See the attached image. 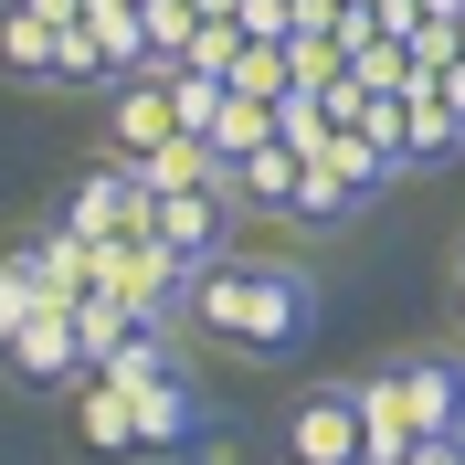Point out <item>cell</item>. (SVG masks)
<instances>
[{
  "instance_id": "cell-17",
  "label": "cell",
  "mask_w": 465,
  "mask_h": 465,
  "mask_svg": "<svg viewBox=\"0 0 465 465\" xmlns=\"http://www.w3.org/2000/svg\"><path fill=\"white\" fill-rule=\"evenodd\" d=\"M360 191H349L339 170H328V159H307V180H296V202H286V223H307V232H339V223H360Z\"/></svg>"
},
{
  "instance_id": "cell-21",
  "label": "cell",
  "mask_w": 465,
  "mask_h": 465,
  "mask_svg": "<svg viewBox=\"0 0 465 465\" xmlns=\"http://www.w3.org/2000/svg\"><path fill=\"white\" fill-rule=\"evenodd\" d=\"M349 85H360V95H402L412 85V43H402V32H371V43L349 54Z\"/></svg>"
},
{
  "instance_id": "cell-19",
  "label": "cell",
  "mask_w": 465,
  "mask_h": 465,
  "mask_svg": "<svg viewBox=\"0 0 465 465\" xmlns=\"http://www.w3.org/2000/svg\"><path fill=\"white\" fill-rule=\"evenodd\" d=\"M159 371H180V360H170V328H127V339L95 360V381H116V391H148Z\"/></svg>"
},
{
  "instance_id": "cell-7",
  "label": "cell",
  "mask_w": 465,
  "mask_h": 465,
  "mask_svg": "<svg viewBox=\"0 0 465 465\" xmlns=\"http://www.w3.org/2000/svg\"><path fill=\"white\" fill-rule=\"evenodd\" d=\"M148 232H159V243H170V254L202 275V264H223V254H232V191H212V180H202V191H159Z\"/></svg>"
},
{
  "instance_id": "cell-6",
  "label": "cell",
  "mask_w": 465,
  "mask_h": 465,
  "mask_svg": "<svg viewBox=\"0 0 465 465\" xmlns=\"http://www.w3.org/2000/svg\"><path fill=\"white\" fill-rule=\"evenodd\" d=\"M0 371L22 381V391H74V381L95 371L85 349H74V307H43L32 328H11V339H0Z\"/></svg>"
},
{
  "instance_id": "cell-23",
  "label": "cell",
  "mask_w": 465,
  "mask_h": 465,
  "mask_svg": "<svg viewBox=\"0 0 465 465\" xmlns=\"http://www.w3.org/2000/svg\"><path fill=\"white\" fill-rule=\"evenodd\" d=\"M275 138H286L296 159H318V148H328V106H318V85H286V95H275Z\"/></svg>"
},
{
  "instance_id": "cell-24",
  "label": "cell",
  "mask_w": 465,
  "mask_h": 465,
  "mask_svg": "<svg viewBox=\"0 0 465 465\" xmlns=\"http://www.w3.org/2000/svg\"><path fill=\"white\" fill-rule=\"evenodd\" d=\"M286 85H296V74H286V43H243V54H232V95H264V106H275Z\"/></svg>"
},
{
  "instance_id": "cell-11",
  "label": "cell",
  "mask_w": 465,
  "mask_h": 465,
  "mask_svg": "<svg viewBox=\"0 0 465 465\" xmlns=\"http://www.w3.org/2000/svg\"><path fill=\"white\" fill-rule=\"evenodd\" d=\"M127 402H138V444H148V455H180V444L212 423V412H202V391H191L180 371H159L148 391H127Z\"/></svg>"
},
{
  "instance_id": "cell-33",
  "label": "cell",
  "mask_w": 465,
  "mask_h": 465,
  "mask_svg": "<svg viewBox=\"0 0 465 465\" xmlns=\"http://www.w3.org/2000/svg\"><path fill=\"white\" fill-rule=\"evenodd\" d=\"M191 11H202V22H232V0H191Z\"/></svg>"
},
{
  "instance_id": "cell-22",
  "label": "cell",
  "mask_w": 465,
  "mask_h": 465,
  "mask_svg": "<svg viewBox=\"0 0 465 465\" xmlns=\"http://www.w3.org/2000/svg\"><path fill=\"white\" fill-rule=\"evenodd\" d=\"M138 22H148V74H170V64L191 54L202 11H191V0H138Z\"/></svg>"
},
{
  "instance_id": "cell-36",
  "label": "cell",
  "mask_w": 465,
  "mask_h": 465,
  "mask_svg": "<svg viewBox=\"0 0 465 465\" xmlns=\"http://www.w3.org/2000/svg\"><path fill=\"white\" fill-rule=\"evenodd\" d=\"M455 465H465V455H455Z\"/></svg>"
},
{
  "instance_id": "cell-12",
  "label": "cell",
  "mask_w": 465,
  "mask_h": 465,
  "mask_svg": "<svg viewBox=\"0 0 465 465\" xmlns=\"http://www.w3.org/2000/svg\"><path fill=\"white\" fill-rule=\"evenodd\" d=\"M74 412H85V444H95V455H106V465H138L148 455V444H138V402H127V391H116V381H74Z\"/></svg>"
},
{
  "instance_id": "cell-34",
  "label": "cell",
  "mask_w": 465,
  "mask_h": 465,
  "mask_svg": "<svg viewBox=\"0 0 465 465\" xmlns=\"http://www.w3.org/2000/svg\"><path fill=\"white\" fill-rule=\"evenodd\" d=\"M455 318H465V254H455Z\"/></svg>"
},
{
  "instance_id": "cell-3",
  "label": "cell",
  "mask_w": 465,
  "mask_h": 465,
  "mask_svg": "<svg viewBox=\"0 0 465 465\" xmlns=\"http://www.w3.org/2000/svg\"><path fill=\"white\" fill-rule=\"evenodd\" d=\"M148 212H159V191H148V170H138V159H95V170L64 191V232H74V243L148 232Z\"/></svg>"
},
{
  "instance_id": "cell-30",
  "label": "cell",
  "mask_w": 465,
  "mask_h": 465,
  "mask_svg": "<svg viewBox=\"0 0 465 465\" xmlns=\"http://www.w3.org/2000/svg\"><path fill=\"white\" fill-rule=\"evenodd\" d=\"M434 95H444V106L465 116V64H444V74H434Z\"/></svg>"
},
{
  "instance_id": "cell-35",
  "label": "cell",
  "mask_w": 465,
  "mask_h": 465,
  "mask_svg": "<svg viewBox=\"0 0 465 465\" xmlns=\"http://www.w3.org/2000/svg\"><path fill=\"white\" fill-rule=\"evenodd\" d=\"M85 11H127V0H85Z\"/></svg>"
},
{
  "instance_id": "cell-5",
  "label": "cell",
  "mask_w": 465,
  "mask_h": 465,
  "mask_svg": "<svg viewBox=\"0 0 465 465\" xmlns=\"http://www.w3.org/2000/svg\"><path fill=\"white\" fill-rule=\"evenodd\" d=\"M391 391H402V412H412L423 444H455L465 434V360L455 349H402V360H391Z\"/></svg>"
},
{
  "instance_id": "cell-25",
  "label": "cell",
  "mask_w": 465,
  "mask_h": 465,
  "mask_svg": "<svg viewBox=\"0 0 465 465\" xmlns=\"http://www.w3.org/2000/svg\"><path fill=\"white\" fill-rule=\"evenodd\" d=\"M264 138H275V106H264V95H232L223 127H212V148H223V159H243V148H264Z\"/></svg>"
},
{
  "instance_id": "cell-16",
  "label": "cell",
  "mask_w": 465,
  "mask_h": 465,
  "mask_svg": "<svg viewBox=\"0 0 465 465\" xmlns=\"http://www.w3.org/2000/svg\"><path fill=\"white\" fill-rule=\"evenodd\" d=\"M85 43H95V85L148 74V22H138V0H127V11H85Z\"/></svg>"
},
{
  "instance_id": "cell-13",
  "label": "cell",
  "mask_w": 465,
  "mask_h": 465,
  "mask_svg": "<svg viewBox=\"0 0 465 465\" xmlns=\"http://www.w3.org/2000/svg\"><path fill=\"white\" fill-rule=\"evenodd\" d=\"M223 170H232V202L243 212H286L296 180H307V159H296L286 138H264V148H243V159H223Z\"/></svg>"
},
{
  "instance_id": "cell-8",
  "label": "cell",
  "mask_w": 465,
  "mask_h": 465,
  "mask_svg": "<svg viewBox=\"0 0 465 465\" xmlns=\"http://www.w3.org/2000/svg\"><path fill=\"white\" fill-rule=\"evenodd\" d=\"M106 138H116V159H148L159 138H180L170 85H159V74H127V85H106Z\"/></svg>"
},
{
  "instance_id": "cell-15",
  "label": "cell",
  "mask_w": 465,
  "mask_h": 465,
  "mask_svg": "<svg viewBox=\"0 0 465 465\" xmlns=\"http://www.w3.org/2000/svg\"><path fill=\"white\" fill-rule=\"evenodd\" d=\"M349 391H360V455H371V465H402L412 444H423L412 412H402V391H391V371H381V381H349Z\"/></svg>"
},
{
  "instance_id": "cell-1",
  "label": "cell",
  "mask_w": 465,
  "mask_h": 465,
  "mask_svg": "<svg viewBox=\"0 0 465 465\" xmlns=\"http://www.w3.org/2000/svg\"><path fill=\"white\" fill-rule=\"evenodd\" d=\"M191 318L212 339L254 349V360H286V349L318 339V275L307 264H275V254H223L191 275Z\"/></svg>"
},
{
  "instance_id": "cell-32",
  "label": "cell",
  "mask_w": 465,
  "mask_h": 465,
  "mask_svg": "<svg viewBox=\"0 0 465 465\" xmlns=\"http://www.w3.org/2000/svg\"><path fill=\"white\" fill-rule=\"evenodd\" d=\"M423 22H465V0H423Z\"/></svg>"
},
{
  "instance_id": "cell-2",
  "label": "cell",
  "mask_w": 465,
  "mask_h": 465,
  "mask_svg": "<svg viewBox=\"0 0 465 465\" xmlns=\"http://www.w3.org/2000/svg\"><path fill=\"white\" fill-rule=\"evenodd\" d=\"M95 286L127 296L148 328H170L180 307H191V264H180L159 232H116V243H95Z\"/></svg>"
},
{
  "instance_id": "cell-26",
  "label": "cell",
  "mask_w": 465,
  "mask_h": 465,
  "mask_svg": "<svg viewBox=\"0 0 465 465\" xmlns=\"http://www.w3.org/2000/svg\"><path fill=\"white\" fill-rule=\"evenodd\" d=\"M32 318H43V286H32L22 254H0V339H11V328H32Z\"/></svg>"
},
{
  "instance_id": "cell-4",
  "label": "cell",
  "mask_w": 465,
  "mask_h": 465,
  "mask_svg": "<svg viewBox=\"0 0 465 465\" xmlns=\"http://www.w3.org/2000/svg\"><path fill=\"white\" fill-rule=\"evenodd\" d=\"M286 465H371L360 455V391L349 381H318L286 402Z\"/></svg>"
},
{
  "instance_id": "cell-9",
  "label": "cell",
  "mask_w": 465,
  "mask_h": 465,
  "mask_svg": "<svg viewBox=\"0 0 465 465\" xmlns=\"http://www.w3.org/2000/svg\"><path fill=\"white\" fill-rule=\"evenodd\" d=\"M444 159H465V116L434 95V74H412L402 85V170H444Z\"/></svg>"
},
{
  "instance_id": "cell-27",
  "label": "cell",
  "mask_w": 465,
  "mask_h": 465,
  "mask_svg": "<svg viewBox=\"0 0 465 465\" xmlns=\"http://www.w3.org/2000/svg\"><path fill=\"white\" fill-rule=\"evenodd\" d=\"M232 54H243V22H202L180 64H191V74H232Z\"/></svg>"
},
{
  "instance_id": "cell-14",
  "label": "cell",
  "mask_w": 465,
  "mask_h": 465,
  "mask_svg": "<svg viewBox=\"0 0 465 465\" xmlns=\"http://www.w3.org/2000/svg\"><path fill=\"white\" fill-rule=\"evenodd\" d=\"M318 159L349 180V191H360V202H381V191L402 180V148H391V138H371V127H328V148H318Z\"/></svg>"
},
{
  "instance_id": "cell-31",
  "label": "cell",
  "mask_w": 465,
  "mask_h": 465,
  "mask_svg": "<svg viewBox=\"0 0 465 465\" xmlns=\"http://www.w3.org/2000/svg\"><path fill=\"white\" fill-rule=\"evenodd\" d=\"M32 11H43V22H85V0H32Z\"/></svg>"
},
{
  "instance_id": "cell-18",
  "label": "cell",
  "mask_w": 465,
  "mask_h": 465,
  "mask_svg": "<svg viewBox=\"0 0 465 465\" xmlns=\"http://www.w3.org/2000/svg\"><path fill=\"white\" fill-rule=\"evenodd\" d=\"M159 85H170V116H180V138H212V127H223V106H232V74H191V64H170Z\"/></svg>"
},
{
  "instance_id": "cell-28",
  "label": "cell",
  "mask_w": 465,
  "mask_h": 465,
  "mask_svg": "<svg viewBox=\"0 0 465 465\" xmlns=\"http://www.w3.org/2000/svg\"><path fill=\"white\" fill-rule=\"evenodd\" d=\"M232 22H243V43H286V32H296V0H232Z\"/></svg>"
},
{
  "instance_id": "cell-20",
  "label": "cell",
  "mask_w": 465,
  "mask_h": 465,
  "mask_svg": "<svg viewBox=\"0 0 465 465\" xmlns=\"http://www.w3.org/2000/svg\"><path fill=\"white\" fill-rule=\"evenodd\" d=\"M138 170H148V191H202V180H223V148L212 138H159Z\"/></svg>"
},
{
  "instance_id": "cell-29",
  "label": "cell",
  "mask_w": 465,
  "mask_h": 465,
  "mask_svg": "<svg viewBox=\"0 0 465 465\" xmlns=\"http://www.w3.org/2000/svg\"><path fill=\"white\" fill-rule=\"evenodd\" d=\"M180 465H243V434H212V423H202V434L180 444Z\"/></svg>"
},
{
  "instance_id": "cell-10",
  "label": "cell",
  "mask_w": 465,
  "mask_h": 465,
  "mask_svg": "<svg viewBox=\"0 0 465 465\" xmlns=\"http://www.w3.org/2000/svg\"><path fill=\"white\" fill-rule=\"evenodd\" d=\"M0 74L11 85H64V22H43L32 0L0 11Z\"/></svg>"
}]
</instances>
